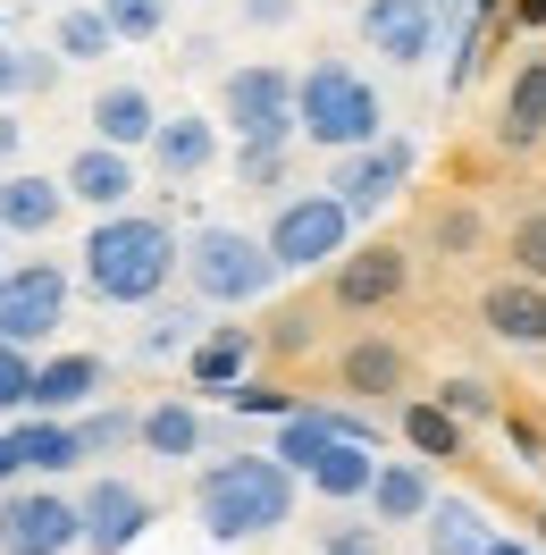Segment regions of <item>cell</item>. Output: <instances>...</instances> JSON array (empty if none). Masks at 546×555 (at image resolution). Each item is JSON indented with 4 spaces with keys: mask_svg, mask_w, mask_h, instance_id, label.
I'll return each mask as SVG.
<instances>
[{
    "mask_svg": "<svg viewBox=\"0 0 546 555\" xmlns=\"http://www.w3.org/2000/svg\"><path fill=\"white\" fill-rule=\"evenodd\" d=\"M76 261H84L93 304H135V312H152V304L169 295V278L185 270V236H177L169 219H152V210H102Z\"/></svg>",
    "mask_w": 546,
    "mask_h": 555,
    "instance_id": "6da1fadb",
    "label": "cell"
},
{
    "mask_svg": "<svg viewBox=\"0 0 546 555\" xmlns=\"http://www.w3.org/2000/svg\"><path fill=\"white\" fill-rule=\"evenodd\" d=\"M194 514L219 547H252V539H277L295 521V472L277 454H227V463H203L194 480Z\"/></svg>",
    "mask_w": 546,
    "mask_h": 555,
    "instance_id": "7a4b0ae2",
    "label": "cell"
},
{
    "mask_svg": "<svg viewBox=\"0 0 546 555\" xmlns=\"http://www.w3.org/2000/svg\"><path fill=\"white\" fill-rule=\"evenodd\" d=\"M277 278H286V270H277L270 236H244V228H227V219H210V228L185 236V286H194V304L244 312V304L270 295Z\"/></svg>",
    "mask_w": 546,
    "mask_h": 555,
    "instance_id": "3957f363",
    "label": "cell"
},
{
    "mask_svg": "<svg viewBox=\"0 0 546 555\" xmlns=\"http://www.w3.org/2000/svg\"><path fill=\"white\" fill-rule=\"evenodd\" d=\"M387 135V102L353 60H311L303 68V143L320 152H362Z\"/></svg>",
    "mask_w": 546,
    "mask_h": 555,
    "instance_id": "277c9868",
    "label": "cell"
},
{
    "mask_svg": "<svg viewBox=\"0 0 546 555\" xmlns=\"http://www.w3.org/2000/svg\"><path fill=\"white\" fill-rule=\"evenodd\" d=\"M219 127H236V143L286 152V143L303 135V76H295V68H270V60L227 68V85H219Z\"/></svg>",
    "mask_w": 546,
    "mask_h": 555,
    "instance_id": "5b68a950",
    "label": "cell"
},
{
    "mask_svg": "<svg viewBox=\"0 0 546 555\" xmlns=\"http://www.w3.org/2000/svg\"><path fill=\"white\" fill-rule=\"evenodd\" d=\"M353 210H344V194H286V203L270 210V253H277V270L286 278H303V270H328V261H344V244H353Z\"/></svg>",
    "mask_w": 546,
    "mask_h": 555,
    "instance_id": "8992f818",
    "label": "cell"
},
{
    "mask_svg": "<svg viewBox=\"0 0 546 555\" xmlns=\"http://www.w3.org/2000/svg\"><path fill=\"white\" fill-rule=\"evenodd\" d=\"M84 505L60 488H0V555H76Z\"/></svg>",
    "mask_w": 546,
    "mask_h": 555,
    "instance_id": "52a82bcc",
    "label": "cell"
},
{
    "mask_svg": "<svg viewBox=\"0 0 546 555\" xmlns=\"http://www.w3.org/2000/svg\"><path fill=\"white\" fill-rule=\"evenodd\" d=\"M68 328V270L60 261H9L0 270V337L9 346H42Z\"/></svg>",
    "mask_w": 546,
    "mask_h": 555,
    "instance_id": "ba28073f",
    "label": "cell"
},
{
    "mask_svg": "<svg viewBox=\"0 0 546 555\" xmlns=\"http://www.w3.org/2000/svg\"><path fill=\"white\" fill-rule=\"evenodd\" d=\"M412 160H420V152H412L404 135H378V143H362V152H337L328 194H344V210H353V219H378V210L412 185Z\"/></svg>",
    "mask_w": 546,
    "mask_h": 555,
    "instance_id": "9c48e42d",
    "label": "cell"
},
{
    "mask_svg": "<svg viewBox=\"0 0 546 555\" xmlns=\"http://www.w3.org/2000/svg\"><path fill=\"white\" fill-rule=\"evenodd\" d=\"M353 26H362V42H370V60H395V68H420V60L445 42L438 0H362Z\"/></svg>",
    "mask_w": 546,
    "mask_h": 555,
    "instance_id": "30bf717a",
    "label": "cell"
},
{
    "mask_svg": "<svg viewBox=\"0 0 546 555\" xmlns=\"http://www.w3.org/2000/svg\"><path fill=\"white\" fill-rule=\"evenodd\" d=\"M76 505H84V555H127L152 530V496L135 480H118V472H102Z\"/></svg>",
    "mask_w": 546,
    "mask_h": 555,
    "instance_id": "8fae6325",
    "label": "cell"
},
{
    "mask_svg": "<svg viewBox=\"0 0 546 555\" xmlns=\"http://www.w3.org/2000/svg\"><path fill=\"white\" fill-rule=\"evenodd\" d=\"M152 169L169 177V185L210 177V169H219V118H203V109H169L160 135H152Z\"/></svg>",
    "mask_w": 546,
    "mask_h": 555,
    "instance_id": "7c38bea8",
    "label": "cell"
},
{
    "mask_svg": "<svg viewBox=\"0 0 546 555\" xmlns=\"http://www.w3.org/2000/svg\"><path fill=\"white\" fill-rule=\"evenodd\" d=\"M60 177H68V194L93 210V219H102V210H127V203H135V152H118V143H102V135L84 143V152H76Z\"/></svg>",
    "mask_w": 546,
    "mask_h": 555,
    "instance_id": "4fadbf2b",
    "label": "cell"
},
{
    "mask_svg": "<svg viewBox=\"0 0 546 555\" xmlns=\"http://www.w3.org/2000/svg\"><path fill=\"white\" fill-rule=\"evenodd\" d=\"M68 177H42V169H9L0 177V228L9 236H51L68 219Z\"/></svg>",
    "mask_w": 546,
    "mask_h": 555,
    "instance_id": "5bb4252c",
    "label": "cell"
},
{
    "mask_svg": "<svg viewBox=\"0 0 546 555\" xmlns=\"http://www.w3.org/2000/svg\"><path fill=\"white\" fill-rule=\"evenodd\" d=\"M429 505H438L429 463H378V480H370V521L378 530H412V521H429Z\"/></svg>",
    "mask_w": 546,
    "mask_h": 555,
    "instance_id": "9a60e30c",
    "label": "cell"
},
{
    "mask_svg": "<svg viewBox=\"0 0 546 555\" xmlns=\"http://www.w3.org/2000/svg\"><path fill=\"white\" fill-rule=\"evenodd\" d=\"M93 135L118 143V152H152V135H160L152 93H143V85H102V93H93Z\"/></svg>",
    "mask_w": 546,
    "mask_h": 555,
    "instance_id": "2e32d148",
    "label": "cell"
},
{
    "mask_svg": "<svg viewBox=\"0 0 546 555\" xmlns=\"http://www.w3.org/2000/svg\"><path fill=\"white\" fill-rule=\"evenodd\" d=\"M395 295H404V253H395V244H370V253L337 261V304L344 312H378V304H395Z\"/></svg>",
    "mask_w": 546,
    "mask_h": 555,
    "instance_id": "e0dca14e",
    "label": "cell"
},
{
    "mask_svg": "<svg viewBox=\"0 0 546 555\" xmlns=\"http://www.w3.org/2000/svg\"><path fill=\"white\" fill-rule=\"evenodd\" d=\"M479 320H487L505 346H546V286L538 278H505V286H487Z\"/></svg>",
    "mask_w": 546,
    "mask_h": 555,
    "instance_id": "ac0fdd59",
    "label": "cell"
},
{
    "mask_svg": "<svg viewBox=\"0 0 546 555\" xmlns=\"http://www.w3.org/2000/svg\"><path fill=\"white\" fill-rule=\"evenodd\" d=\"M370 480H378V447L362 438H337V447L320 454V472H311V496H328V505H370Z\"/></svg>",
    "mask_w": 546,
    "mask_h": 555,
    "instance_id": "d6986e66",
    "label": "cell"
},
{
    "mask_svg": "<svg viewBox=\"0 0 546 555\" xmlns=\"http://www.w3.org/2000/svg\"><path fill=\"white\" fill-rule=\"evenodd\" d=\"M102 396V353H51L35 371V413H76Z\"/></svg>",
    "mask_w": 546,
    "mask_h": 555,
    "instance_id": "ffe728a7",
    "label": "cell"
},
{
    "mask_svg": "<svg viewBox=\"0 0 546 555\" xmlns=\"http://www.w3.org/2000/svg\"><path fill=\"white\" fill-rule=\"evenodd\" d=\"M203 438L210 429H203V413H194L185 396H160V404L143 413V454H160V463H194Z\"/></svg>",
    "mask_w": 546,
    "mask_h": 555,
    "instance_id": "44dd1931",
    "label": "cell"
},
{
    "mask_svg": "<svg viewBox=\"0 0 546 555\" xmlns=\"http://www.w3.org/2000/svg\"><path fill=\"white\" fill-rule=\"evenodd\" d=\"M487 547H496V530H487V514L471 496H438L429 505V555H487Z\"/></svg>",
    "mask_w": 546,
    "mask_h": 555,
    "instance_id": "7402d4cb",
    "label": "cell"
},
{
    "mask_svg": "<svg viewBox=\"0 0 546 555\" xmlns=\"http://www.w3.org/2000/svg\"><path fill=\"white\" fill-rule=\"evenodd\" d=\"M185 362H194V387H244L252 379V337L244 328H210Z\"/></svg>",
    "mask_w": 546,
    "mask_h": 555,
    "instance_id": "603a6c76",
    "label": "cell"
},
{
    "mask_svg": "<svg viewBox=\"0 0 546 555\" xmlns=\"http://www.w3.org/2000/svg\"><path fill=\"white\" fill-rule=\"evenodd\" d=\"M203 337H210V328H203V312H194V304H152L135 353H143V362H169V353H194Z\"/></svg>",
    "mask_w": 546,
    "mask_h": 555,
    "instance_id": "cb8c5ba5",
    "label": "cell"
},
{
    "mask_svg": "<svg viewBox=\"0 0 546 555\" xmlns=\"http://www.w3.org/2000/svg\"><path fill=\"white\" fill-rule=\"evenodd\" d=\"M546 135V60H521L505 93V143H538Z\"/></svg>",
    "mask_w": 546,
    "mask_h": 555,
    "instance_id": "d4e9b609",
    "label": "cell"
},
{
    "mask_svg": "<svg viewBox=\"0 0 546 555\" xmlns=\"http://www.w3.org/2000/svg\"><path fill=\"white\" fill-rule=\"evenodd\" d=\"M51 51H60V60H109V51H118V26L102 17V0H93V9H60Z\"/></svg>",
    "mask_w": 546,
    "mask_h": 555,
    "instance_id": "484cf974",
    "label": "cell"
},
{
    "mask_svg": "<svg viewBox=\"0 0 546 555\" xmlns=\"http://www.w3.org/2000/svg\"><path fill=\"white\" fill-rule=\"evenodd\" d=\"M395 387H404V353L387 337H362L344 353V396H395Z\"/></svg>",
    "mask_w": 546,
    "mask_h": 555,
    "instance_id": "4316f807",
    "label": "cell"
},
{
    "mask_svg": "<svg viewBox=\"0 0 546 555\" xmlns=\"http://www.w3.org/2000/svg\"><path fill=\"white\" fill-rule=\"evenodd\" d=\"M60 51H17V42H0V102H17V93H51L60 85Z\"/></svg>",
    "mask_w": 546,
    "mask_h": 555,
    "instance_id": "83f0119b",
    "label": "cell"
},
{
    "mask_svg": "<svg viewBox=\"0 0 546 555\" xmlns=\"http://www.w3.org/2000/svg\"><path fill=\"white\" fill-rule=\"evenodd\" d=\"M169 9L177 0H102V17L118 26V42H160L169 35Z\"/></svg>",
    "mask_w": 546,
    "mask_h": 555,
    "instance_id": "f1b7e54d",
    "label": "cell"
},
{
    "mask_svg": "<svg viewBox=\"0 0 546 555\" xmlns=\"http://www.w3.org/2000/svg\"><path fill=\"white\" fill-rule=\"evenodd\" d=\"M404 438H412L420 463H445L454 454V413L445 404H404Z\"/></svg>",
    "mask_w": 546,
    "mask_h": 555,
    "instance_id": "f546056e",
    "label": "cell"
},
{
    "mask_svg": "<svg viewBox=\"0 0 546 555\" xmlns=\"http://www.w3.org/2000/svg\"><path fill=\"white\" fill-rule=\"evenodd\" d=\"M35 371H42L35 353L0 337V413H35Z\"/></svg>",
    "mask_w": 546,
    "mask_h": 555,
    "instance_id": "4dcf8cb0",
    "label": "cell"
},
{
    "mask_svg": "<svg viewBox=\"0 0 546 555\" xmlns=\"http://www.w3.org/2000/svg\"><path fill=\"white\" fill-rule=\"evenodd\" d=\"M76 429H84V454H109V447H127V438H143V413H118V404H102V413H84Z\"/></svg>",
    "mask_w": 546,
    "mask_h": 555,
    "instance_id": "1f68e13d",
    "label": "cell"
},
{
    "mask_svg": "<svg viewBox=\"0 0 546 555\" xmlns=\"http://www.w3.org/2000/svg\"><path fill=\"white\" fill-rule=\"evenodd\" d=\"M512 261H521V278L546 286V210H530V219L512 228Z\"/></svg>",
    "mask_w": 546,
    "mask_h": 555,
    "instance_id": "d6a6232c",
    "label": "cell"
},
{
    "mask_svg": "<svg viewBox=\"0 0 546 555\" xmlns=\"http://www.w3.org/2000/svg\"><path fill=\"white\" fill-rule=\"evenodd\" d=\"M438 404H445L454 421H487V413H496V396H487L479 379H445V387H438Z\"/></svg>",
    "mask_w": 546,
    "mask_h": 555,
    "instance_id": "836d02e7",
    "label": "cell"
},
{
    "mask_svg": "<svg viewBox=\"0 0 546 555\" xmlns=\"http://www.w3.org/2000/svg\"><path fill=\"white\" fill-rule=\"evenodd\" d=\"M295 9H303V0H236V17H244V26H261V35H270V26H286Z\"/></svg>",
    "mask_w": 546,
    "mask_h": 555,
    "instance_id": "e575fe53",
    "label": "cell"
},
{
    "mask_svg": "<svg viewBox=\"0 0 546 555\" xmlns=\"http://www.w3.org/2000/svg\"><path fill=\"white\" fill-rule=\"evenodd\" d=\"M320 555H387V547H378V530H328Z\"/></svg>",
    "mask_w": 546,
    "mask_h": 555,
    "instance_id": "d590c367",
    "label": "cell"
},
{
    "mask_svg": "<svg viewBox=\"0 0 546 555\" xmlns=\"http://www.w3.org/2000/svg\"><path fill=\"white\" fill-rule=\"evenodd\" d=\"M26 480V454H17V429H0V488Z\"/></svg>",
    "mask_w": 546,
    "mask_h": 555,
    "instance_id": "8d00e7d4",
    "label": "cell"
},
{
    "mask_svg": "<svg viewBox=\"0 0 546 555\" xmlns=\"http://www.w3.org/2000/svg\"><path fill=\"white\" fill-rule=\"evenodd\" d=\"M17 143H26V127H17V109L0 102V169H9V160H17Z\"/></svg>",
    "mask_w": 546,
    "mask_h": 555,
    "instance_id": "74e56055",
    "label": "cell"
},
{
    "mask_svg": "<svg viewBox=\"0 0 546 555\" xmlns=\"http://www.w3.org/2000/svg\"><path fill=\"white\" fill-rule=\"evenodd\" d=\"M487 555H538V547H530V539H505V530H496V547H487Z\"/></svg>",
    "mask_w": 546,
    "mask_h": 555,
    "instance_id": "f35d334b",
    "label": "cell"
},
{
    "mask_svg": "<svg viewBox=\"0 0 546 555\" xmlns=\"http://www.w3.org/2000/svg\"><path fill=\"white\" fill-rule=\"evenodd\" d=\"M538 17H546V0H521V26H538Z\"/></svg>",
    "mask_w": 546,
    "mask_h": 555,
    "instance_id": "ab89813d",
    "label": "cell"
},
{
    "mask_svg": "<svg viewBox=\"0 0 546 555\" xmlns=\"http://www.w3.org/2000/svg\"><path fill=\"white\" fill-rule=\"evenodd\" d=\"M0 244H9V228H0ZM0 270H9V261H0Z\"/></svg>",
    "mask_w": 546,
    "mask_h": 555,
    "instance_id": "60d3db41",
    "label": "cell"
},
{
    "mask_svg": "<svg viewBox=\"0 0 546 555\" xmlns=\"http://www.w3.org/2000/svg\"><path fill=\"white\" fill-rule=\"evenodd\" d=\"M538 530H546V521H538Z\"/></svg>",
    "mask_w": 546,
    "mask_h": 555,
    "instance_id": "b9f144b4",
    "label": "cell"
}]
</instances>
